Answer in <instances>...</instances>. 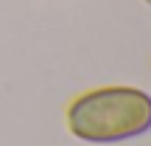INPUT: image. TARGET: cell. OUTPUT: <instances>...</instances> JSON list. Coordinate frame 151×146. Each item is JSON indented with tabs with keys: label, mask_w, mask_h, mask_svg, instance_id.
Instances as JSON below:
<instances>
[{
	"label": "cell",
	"mask_w": 151,
	"mask_h": 146,
	"mask_svg": "<svg viewBox=\"0 0 151 146\" xmlns=\"http://www.w3.org/2000/svg\"><path fill=\"white\" fill-rule=\"evenodd\" d=\"M143 3H146V6H151V0H143Z\"/></svg>",
	"instance_id": "obj_2"
},
{
	"label": "cell",
	"mask_w": 151,
	"mask_h": 146,
	"mask_svg": "<svg viewBox=\"0 0 151 146\" xmlns=\"http://www.w3.org/2000/svg\"><path fill=\"white\" fill-rule=\"evenodd\" d=\"M65 124L76 141L84 143L134 141L151 132V96L129 84L95 87L70 101Z\"/></svg>",
	"instance_id": "obj_1"
}]
</instances>
